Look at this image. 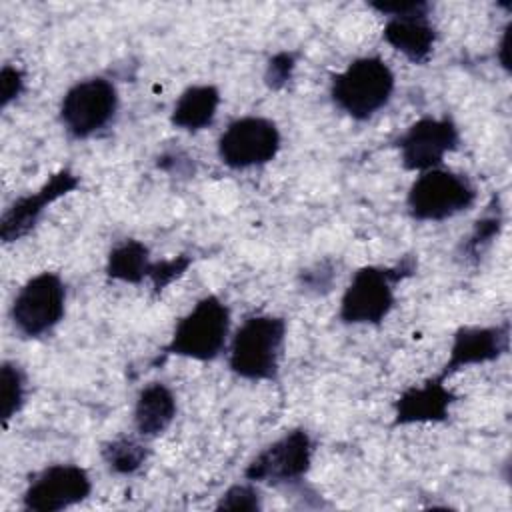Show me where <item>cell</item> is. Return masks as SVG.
<instances>
[{"mask_svg":"<svg viewBox=\"0 0 512 512\" xmlns=\"http://www.w3.org/2000/svg\"><path fill=\"white\" fill-rule=\"evenodd\" d=\"M230 342V308L218 294L202 296L178 318L164 356H182L196 362H212L226 352Z\"/></svg>","mask_w":512,"mask_h":512,"instance_id":"obj_4","label":"cell"},{"mask_svg":"<svg viewBox=\"0 0 512 512\" xmlns=\"http://www.w3.org/2000/svg\"><path fill=\"white\" fill-rule=\"evenodd\" d=\"M396 76L380 56H360L330 76V100L356 122L370 120L392 98Z\"/></svg>","mask_w":512,"mask_h":512,"instance_id":"obj_3","label":"cell"},{"mask_svg":"<svg viewBox=\"0 0 512 512\" xmlns=\"http://www.w3.org/2000/svg\"><path fill=\"white\" fill-rule=\"evenodd\" d=\"M118 90L112 80L92 76L74 82L62 96L58 116L68 136L84 140L106 128L118 112Z\"/></svg>","mask_w":512,"mask_h":512,"instance_id":"obj_7","label":"cell"},{"mask_svg":"<svg viewBox=\"0 0 512 512\" xmlns=\"http://www.w3.org/2000/svg\"><path fill=\"white\" fill-rule=\"evenodd\" d=\"M334 280V268L328 262H318L308 270H302L300 274V284L304 286L306 292H328Z\"/></svg>","mask_w":512,"mask_h":512,"instance_id":"obj_26","label":"cell"},{"mask_svg":"<svg viewBox=\"0 0 512 512\" xmlns=\"http://www.w3.org/2000/svg\"><path fill=\"white\" fill-rule=\"evenodd\" d=\"M414 272V256H404L392 266H360L342 292L338 318L352 326L382 324L396 304V284Z\"/></svg>","mask_w":512,"mask_h":512,"instance_id":"obj_2","label":"cell"},{"mask_svg":"<svg viewBox=\"0 0 512 512\" xmlns=\"http://www.w3.org/2000/svg\"><path fill=\"white\" fill-rule=\"evenodd\" d=\"M142 436H118L108 440L100 448V456L106 468L118 476L136 474L150 458V448Z\"/></svg>","mask_w":512,"mask_h":512,"instance_id":"obj_19","label":"cell"},{"mask_svg":"<svg viewBox=\"0 0 512 512\" xmlns=\"http://www.w3.org/2000/svg\"><path fill=\"white\" fill-rule=\"evenodd\" d=\"M190 264H192V256H188V254H178L174 258L154 260L150 276H148V280L154 288V294H160L174 280H178L190 268Z\"/></svg>","mask_w":512,"mask_h":512,"instance_id":"obj_23","label":"cell"},{"mask_svg":"<svg viewBox=\"0 0 512 512\" xmlns=\"http://www.w3.org/2000/svg\"><path fill=\"white\" fill-rule=\"evenodd\" d=\"M438 374L404 388L392 402V426L440 424L450 416V408L458 400L456 392Z\"/></svg>","mask_w":512,"mask_h":512,"instance_id":"obj_14","label":"cell"},{"mask_svg":"<svg viewBox=\"0 0 512 512\" xmlns=\"http://www.w3.org/2000/svg\"><path fill=\"white\" fill-rule=\"evenodd\" d=\"M220 100L222 96L218 86L192 84L176 98L170 112V124L186 132L204 130L214 122Z\"/></svg>","mask_w":512,"mask_h":512,"instance_id":"obj_17","label":"cell"},{"mask_svg":"<svg viewBox=\"0 0 512 512\" xmlns=\"http://www.w3.org/2000/svg\"><path fill=\"white\" fill-rule=\"evenodd\" d=\"M92 494V478L80 464L60 462L36 472L24 492L22 508L28 512H60L84 502Z\"/></svg>","mask_w":512,"mask_h":512,"instance_id":"obj_11","label":"cell"},{"mask_svg":"<svg viewBox=\"0 0 512 512\" xmlns=\"http://www.w3.org/2000/svg\"><path fill=\"white\" fill-rule=\"evenodd\" d=\"M178 412L176 396L170 386L164 382H150L146 384L134 402V430L142 438H156L164 434Z\"/></svg>","mask_w":512,"mask_h":512,"instance_id":"obj_16","label":"cell"},{"mask_svg":"<svg viewBox=\"0 0 512 512\" xmlns=\"http://www.w3.org/2000/svg\"><path fill=\"white\" fill-rule=\"evenodd\" d=\"M28 380L24 368L14 360H4L0 366V396H2V422L8 424L26 404Z\"/></svg>","mask_w":512,"mask_h":512,"instance_id":"obj_20","label":"cell"},{"mask_svg":"<svg viewBox=\"0 0 512 512\" xmlns=\"http://www.w3.org/2000/svg\"><path fill=\"white\" fill-rule=\"evenodd\" d=\"M26 88V74L16 64H4L0 70V108H8L22 96Z\"/></svg>","mask_w":512,"mask_h":512,"instance_id":"obj_25","label":"cell"},{"mask_svg":"<svg viewBox=\"0 0 512 512\" xmlns=\"http://www.w3.org/2000/svg\"><path fill=\"white\" fill-rule=\"evenodd\" d=\"M80 188V176L70 168L54 172L38 190L16 198L0 218V238L4 244L16 242L30 234L44 212L60 198Z\"/></svg>","mask_w":512,"mask_h":512,"instance_id":"obj_12","label":"cell"},{"mask_svg":"<svg viewBox=\"0 0 512 512\" xmlns=\"http://www.w3.org/2000/svg\"><path fill=\"white\" fill-rule=\"evenodd\" d=\"M296 64H298V52H292V50L276 52L266 64L264 84L270 90H282L290 82L296 70Z\"/></svg>","mask_w":512,"mask_h":512,"instance_id":"obj_24","label":"cell"},{"mask_svg":"<svg viewBox=\"0 0 512 512\" xmlns=\"http://www.w3.org/2000/svg\"><path fill=\"white\" fill-rule=\"evenodd\" d=\"M476 186L466 174L432 168L420 172L406 194V210L418 222H442L466 212L476 202Z\"/></svg>","mask_w":512,"mask_h":512,"instance_id":"obj_5","label":"cell"},{"mask_svg":"<svg viewBox=\"0 0 512 512\" xmlns=\"http://www.w3.org/2000/svg\"><path fill=\"white\" fill-rule=\"evenodd\" d=\"M510 28H512V24L508 22L506 26H504V30H502V38H500V44H498V48H496V58H498V62H500V66L508 72L510 70V60H508V52H510Z\"/></svg>","mask_w":512,"mask_h":512,"instance_id":"obj_28","label":"cell"},{"mask_svg":"<svg viewBox=\"0 0 512 512\" xmlns=\"http://www.w3.org/2000/svg\"><path fill=\"white\" fill-rule=\"evenodd\" d=\"M282 148V134L266 116H240L232 120L218 138L216 150L224 166L232 170L258 168L272 162Z\"/></svg>","mask_w":512,"mask_h":512,"instance_id":"obj_9","label":"cell"},{"mask_svg":"<svg viewBox=\"0 0 512 512\" xmlns=\"http://www.w3.org/2000/svg\"><path fill=\"white\" fill-rule=\"evenodd\" d=\"M66 314V284L58 272H38L28 278L10 304V322L24 338L50 334Z\"/></svg>","mask_w":512,"mask_h":512,"instance_id":"obj_6","label":"cell"},{"mask_svg":"<svg viewBox=\"0 0 512 512\" xmlns=\"http://www.w3.org/2000/svg\"><path fill=\"white\" fill-rule=\"evenodd\" d=\"M510 348V324L492 326H460L452 334L448 358L438 376L450 380L456 372L468 366H480L502 358Z\"/></svg>","mask_w":512,"mask_h":512,"instance_id":"obj_13","label":"cell"},{"mask_svg":"<svg viewBox=\"0 0 512 512\" xmlns=\"http://www.w3.org/2000/svg\"><path fill=\"white\" fill-rule=\"evenodd\" d=\"M314 440L306 428H292L264 446L244 468V478L254 484L292 486L312 468Z\"/></svg>","mask_w":512,"mask_h":512,"instance_id":"obj_8","label":"cell"},{"mask_svg":"<svg viewBox=\"0 0 512 512\" xmlns=\"http://www.w3.org/2000/svg\"><path fill=\"white\" fill-rule=\"evenodd\" d=\"M216 510H262V494L250 480L232 484L216 502Z\"/></svg>","mask_w":512,"mask_h":512,"instance_id":"obj_22","label":"cell"},{"mask_svg":"<svg viewBox=\"0 0 512 512\" xmlns=\"http://www.w3.org/2000/svg\"><path fill=\"white\" fill-rule=\"evenodd\" d=\"M152 264L154 260L150 258V248L136 238H126L112 246V250L108 252L104 272L110 280L140 284L148 280Z\"/></svg>","mask_w":512,"mask_h":512,"instance_id":"obj_18","label":"cell"},{"mask_svg":"<svg viewBox=\"0 0 512 512\" xmlns=\"http://www.w3.org/2000/svg\"><path fill=\"white\" fill-rule=\"evenodd\" d=\"M370 8L384 16H404L416 12H430V4L422 0H406V2H370Z\"/></svg>","mask_w":512,"mask_h":512,"instance_id":"obj_27","label":"cell"},{"mask_svg":"<svg viewBox=\"0 0 512 512\" xmlns=\"http://www.w3.org/2000/svg\"><path fill=\"white\" fill-rule=\"evenodd\" d=\"M428 14L416 12L386 18L382 40L412 64H426L436 44V28Z\"/></svg>","mask_w":512,"mask_h":512,"instance_id":"obj_15","label":"cell"},{"mask_svg":"<svg viewBox=\"0 0 512 512\" xmlns=\"http://www.w3.org/2000/svg\"><path fill=\"white\" fill-rule=\"evenodd\" d=\"M500 228H502V210H500V204H496V206L492 204L474 222V228H472L470 236L462 244L464 254L470 256V258H478L484 252V248L490 246V242L498 236Z\"/></svg>","mask_w":512,"mask_h":512,"instance_id":"obj_21","label":"cell"},{"mask_svg":"<svg viewBox=\"0 0 512 512\" xmlns=\"http://www.w3.org/2000/svg\"><path fill=\"white\" fill-rule=\"evenodd\" d=\"M460 144V130L452 116H422L396 140L400 164L408 172L440 168L444 158Z\"/></svg>","mask_w":512,"mask_h":512,"instance_id":"obj_10","label":"cell"},{"mask_svg":"<svg viewBox=\"0 0 512 512\" xmlns=\"http://www.w3.org/2000/svg\"><path fill=\"white\" fill-rule=\"evenodd\" d=\"M288 324L276 314H252L228 342V368L242 380L276 382L286 346Z\"/></svg>","mask_w":512,"mask_h":512,"instance_id":"obj_1","label":"cell"}]
</instances>
